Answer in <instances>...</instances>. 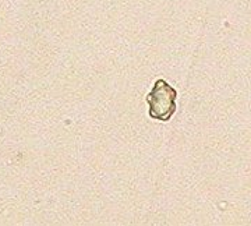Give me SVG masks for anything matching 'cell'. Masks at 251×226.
I'll return each mask as SVG.
<instances>
[{
    "label": "cell",
    "instance_id": "cell-1",
    "mask_svg": "<svg viewBox=\"0 0 251 226\" xmlns=\"http://www.w3.org/2000/svg\"><path fill=\"white\" fill-rule=\"evenodd\" d=\"M177 91L165 80H156L151 92L147 95V103L150 106V118L168 122L176 112Z\"/></svg>",
    "mask_w": 251,
    "mask_h": 226
}]
</instances>
